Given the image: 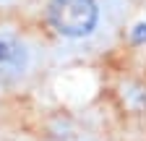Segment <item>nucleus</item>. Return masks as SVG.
<instances>
[{"label": "nucleus", "instance_id": "nucleus-2", "mask_svg": "<svg viewBox=\"0 0 146 141\" xmlns=\"http://www.w3.org/2000/svg\"><path fill=\"white\" fill-rule=\"evenodd\" d=\"M26 47L13 37H0V86L18 81L26 70Z\"/></svg>", "mask_w": 146, "mask_h": 141}, {"label": "nucleus", "instance_id": "nucleus-1", "mask_svg": "<svg viewBox=\"0 0 146 141\" xmlns=\"http://www.w3.org/2000/svg\"><path fill=\"white\" fill-rule=\"evenodd\" d=\"M97 3L94 0H52L50 21L65 37H84L97 26Z\"/></svg>", "mask_w": 146, "mask_h": 141}, {"label": "nucleus", "instance_id": "nucleus-3", "mask_svg": "<svg viewBox=\"0 0 146 141\" xmlns=\"http://www.w3.org/2000/svg\"><path fill=\"white\" fill-rule=\"evenodd\" d=\"M133 39H136V42H146V24H138V26L133 29Z\"/></svg>", "mask_w": 146, "mask_h": 141}]
</instances>
